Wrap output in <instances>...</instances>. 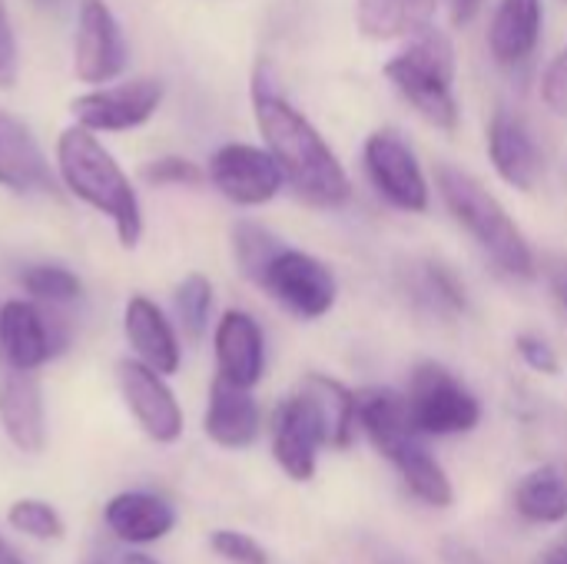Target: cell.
<instances>
[{"mask_svg":"<svg viewBox=\"0 0 567 564\" xmlns=\"http://www.w3.org/2000/svg\"><path fill=\"white\" fill-rule=\"evenodd\" d=\"M252 106H256V123L266 140V150L276 156L296 196L322 209L342 206L352 196V183L339 156L322 140V133L276 90V83H269L266 66L256 70Z\"/></svg>","mask_w":567,"mask_h":564,"instance_id":"6da1fadb","label":"cell"},{"mask_svg":"<svg viewBox=\"0 0 567 564\" xmlns=\"http://www.w3.org/2000/svg\"><path fill=\"white\" fill-rule=\"evenodd\" d=\"M56 170L63 186L86 203L90 209H96L100 216H106L116 229L120 246L133 249L143 236V209L136 199V189L130 183V176L120 170V163L113 160V153L96 140L93 130L73 123L60 133L56 140Z\"/></svg>","mask_w":567,"mask_h":564,"instance_id":"7a4b0ae2","label":"cell"},{"mask_svg":"<svg viewBox=\"0 0 567 564\" xmlns=\"http://www.w3.org/2000/svg\"><path fill=\"white\" fill-rule=\"evenodd\" d=\"M355 402H359L362 432L369 435L375 452L392 462V469L402 475L409 492L432 509H449L455 502L452 479L425 449L422 432L415 429L409 416L405 396H399L395 389L372 386V389L355 392Z\"/></svg>","mask_w":567,"mask_h":564,"instance_id":"3957f363","label":"cell"},{"mask_svg":"<svg viewBox=\"0 0 567 564\" xmlns=\"http://www.w3.org/2000/svg\"><path fill=\"white\" fill-rule=\"evenodd\" d=\"M435 183L439 193L449 206V213L455 216V223L508 273V276H522L532 279L538 273L535 253L525 239V233L518 229V223L508 216V209L498 203L495 193H488L472 173L442 163L435 170Z\"/></svg>","mask_w":567,"mask_h":564,"instance_id":"277c9868","label":"cell"},{"mask_svg":"<svg viewBox=\"0 0 567 564\" xmlns=\"http://www.w3.org/2000/svg\"><path fill=\"white\" fill-rule=\"evenodd\" d=\"M385 76L392 86L412 103V110L439 130L458 126V100H455V47L449 33L429 27L385 63Z\"/></svg>","mask_w":567,"mask_h":564,"instance_id":"5b68a950","label":"cell"},{"mask_svg":"<svg viewBox=\"0 0 567 564\" xmlns=\"http://www.w3.org/2000/svg\"><path fill=\"white\" fill-rule=\"evenodd\" d=\"M405 406L422 435H465L482 422L478 399L442 362L415 366Z\"/></svg>","mask_w":567,"mask_h":564,"instance_id":"8992f818","label":"cell"},{"mask_svg":"<svg viewBox=\"0 0 567 564\" xmlns=\"http://www.w3.org/2000/svg\"><path fill=\"white\" fill-rule=\"evenodd\" d=\"M256 286L266 289L286 312L299 319H322L336 306V296H339L336 273L312 253H302L292 246H282L276 253V259L266 266Z\"/></svg>","mask_w":567,"mask_h":564,"instance_id":"52a82bcc","label":"cell"},{"mask_svg":"<svg viewBox=\"0 0 567 564\" xmlns=\"http://www.w3.org/2000/svg\"><path fill=\"white\" fill-rule=\"evenodd\" d=\"M365 173L375 193L402 213L429 209V180L415 150L395 130H375L365 140Z\"/></svg>","mask_w":567,"mask_h":564,"instance_id":"ba28073f","label":"cell"},{"mask_svg":"<svg viewBox=\"0 0 567 564\" xmlns=\"http://www.w3.org/2000/svg\"><path fill=\"white\" fill-rule=\"evenodd\" d=\"M56 306L43 309L33 299H7L0 306V356L17 366L37 372L66 346V326L53 316Z\"/></svg>","mask_w":567,"mask_h":564,"instance_id":"9c48e42d","label":"cell"},{"mask_svg":"<svg viewBox=\"0 0 567 564\" xmlns=\"http://www.w3.org/2000/svg\"><path fill=\"white\" fill-rule=\"evenodd\" d=\"M159 103L163 83L153 76H136L116 86H93L90 93H80L70 103V113L80 126L93 133H123L153 120Z\"/></svg>","mask_w":567,"mask_h":564,"instance_id":"30bf717a","label":"cell"},{"mask_svg":"<svg viewBox=\"0 0 567 564\" xmlns=\"http://www.w3.org/2000/svg\"><path fill=\"white\" fill-rule=\"evenodd\" d=\"M130 60L120 20L103 0H80L73 37V73L80 83L103 86L123 76Z\"/></svg>","mask_w":567,"mask_h":564,"instance_id":"8fae6325","label":"cell"},{"mask_svg":"<svg viewBox=\"0 0 567 564\" xmlns=\"http://www.w3.org/2000/svg\"><path fill=\"white\" fill-rule=\"evenodd\" d=\"M209 183L236 206H262L279 196L286 176L276 156L252 143H226L213 153Z\"/></svg>","mask_w":567,"mask_h":564,"instance_id":"7c38bea8","label":"cell"},{"mask_svg":"<svg viewBox=\"0 0 567 564\" xmlns=\"http://www.w3.org/2000/svg\"><path fill=\"white\" fill-rule=\"evenodd\" d=\"M116 386L133 419L153 442L169 445L183 435V409L156 369L140 359H123L116 362Z\"/></svg>","mask_w":567,"mask_h":564,"instance_id":"4fadbf2b","label":"cell"},{"mask_svg":"<svg viewBox=\"0 0 567 564\" xmlns=\"http://www.w3.org/2000/svg\"><path fill=\"white\" fill-rule=\"evenodd\" d=\"M322 445H326L322 422L312 402L306 399V392L296 389V396L279 402L272 416V455L292 482H309L316 475Z\"/></svg>","mask_w":567,"mask_h":564,"instance_id":"5bb4252c","label":"cell"},{"mask_svg":"<svg viewBox=\"0 0 567 564\" xmlns=\"http://www.w3.org/2000/svg\"><path fill=\"white\" fill-rule=\"evenodd\" d=\"M0 425L20 452H40L47 442L43 392L37 372L17 369L0 356Z\"/></svg>","mask_w":567,"mask_h":564,"instance_id":"9a60e30c","label":"cell"},{"mask_svg":"<svg viewBox=\"0 0 567 564\" xmlns=\"http://www.w3.org/2000/svg\"><path fill=\"white\" fill-rule=\"evenodd\" d=\"M219 376L252 389L266 372V339L259 322L243 309H226L213 332Z\"/></svg>","mask_w":567,"mask_h":564,"instance_id":"2e32d148","label":"cell"},{"mask_svg":"<svg viewBox=\"0 0 567 564\" xmlns=\"http://www.w3.org/2000/svg\"><path fill=\"white\" fill-rule=\"evenodd\" d=\"M488 156L498 170V176L522 189L532 193L542 180V153L538 143L532 136V130L525 126L522 116L498 110L488 123Z\"/></svg>","mask_w":567,"mask_h":564,"instance_id":"e0dca14e","label":"cell"},{"mask_svg":"<svg viewBox=\"0 0 567 564\" xmlns=\"http://www.w3.org/2000/svg\"><path fill=\"white\" fill-rule=\"evenodd\" d=\"M206 435L219 449H246L259 435V406L246 386H236L223 376L209 386V406L203 419Z\"/></svg>","mask_w":567,"mask_h":564,"instance_id":"ac0fdd59","label":"cell"},{"mask_svg":"<svg viewBox=\"0 0 567 564\" xmlns=\"http://www.w3.org/2000/svg\"><path fill=\"white\" fill-rule=\"evenodd\" d=\"M126 339L140 362L156 369L159 376H173L179 369V339L173 322L163 316V309L146 296H130L123 312Z\"/></svg>","mask_w":567,"mask_h":564,"instance_id":"d6986e66","label":"cell"},{"mask_svg":"<svg viewBox=\"0 0 567 564\" xmlns=\"http://www.w3.org/2000/svg\"><path fill=\"white\" fill-rule=\"evenodd\" d=\"M0 186L10 193L53 189L50 166L30 126L13 113L0 110Z\"/></svg>","mask_w":567,"mask_h":564,"instance_id":"ffe728a7","label":"cell"},{"mask_svg":"<svg viewBox=\"0 0 567 564\" xmlns=\"http://www.w3.org/2000/svg\"><path fill=\"white\" fill-rule=\"evenodd\" d=\"M542 20H545L542 0H502L488 27L492 57L502 66L525 63L542 40Z\"/></svg>","mask_w":567,"mask_h":564,"instance_id":"44dd1931","label":"cell"},{"mask_svg":"<svg viewBox=\"0 0 567 564\" xmlns=\"http://www.w3.org/2000/svg\"><path fill=\"white\" fill-rule=\"evenodd\" d=\"M173 509L150 492H123L106 505V525L120 542L150 545L173 529Z\"/></svg>","mask_w":567,"mask_h":564,"instance_id":"7402d4cb","label":"cell"},{"mask_svg":"<svg viewBox=\"0 0 567 564\" xmlns=\"http://www.w3.org/2000/svg\"><path fill=\"white\" fill-rule=\"evenodd\" d=\"M299 392H306V399L312 402V409L322 422V432H326V445H336V449L352 445L355 425H359L355 392L329 376H319V372H309L302 379Z\"/></svg>","mask_w":567,"mask_h":564,"instance_id":"603a6c76","label":"cell"},{"mask_svg":"<svg viewBox=\"0 0 567 564\" xmlns=\"http://www.w3.org/2000/svg\"><path fill=\"white\" fill-rule=\"evenodd\" d=\"M439 0H359V30L369 40L419 37L432 27Z\"/></svg>","mask_w":567,"mask_h":564,"instance_id":"cb8c5ba5","label":"cell"},{"mask_svg":"<svg viewBox=\"0 0 567 564\" xmlns=\"http://www.w3.org/2000/svg\"><path fill=\"white\" fill-rule=\"evenodd\" d=\"M515 509L535 525H555L567 519V475L558 465L528 472L515 489Z\"/></svg>","mask_w":567,"mask_h":564,"instance_id":"d4e9b609","label":"cell"},{"mask_svg":"<svg viewBox=\"0 0 567 564\" xmlns=\"http://www.w3.org/2000/svg\"><path fill=\"white\" fill-rule=\"evenodd\" d=\"M20 286L33 302H43V306H66V302H76L83 293V283L76 279V273H70L66 266H56V263L23 266Z\"/></svg>","mask_w":567,"mask_h":564,"instance_id":"484cf974","label":"cell"},{"mask_svg":"<svg viewBox=\"0 0 567 564\" xmlns=\"http://www.w3.org/2000/svg\"><path fill=\"white\" fill-rule=\"evenodd\" d=\"M282 249V239L276 233H269L266 226L252 223V219H239L233 226V253L239 263V273L252 283L262 279L266 266L276 259V253Z\"/></svg>","mask_w":567,"mask_h":564,"instance_id":"4316f807","label":"cell"},{"mask_svg":"<svg viewBox=\"0 0 567 564\" xmlns=\"http://www.w3.org/2000/svg\"><path fill=\"white\" fill-rule=\"evenodd\" d=\"M173 309L183 326V332L196 342L209 329V312H213V283L203 273H189L176 293H173Z\"/></svg>","mask_w":567,"mask_h":564,"instance_id":"83f0119b","label":"cell"},{"mask_svg":"<svg viewBox=\"0 0 567 564\" xmlns=\"http://www.w3.org/2000/svg\"><path fill=\"white\" fill-rule=\"evenodd\" d=\"M7 522L40 542H60L63 539V519L56 509H50L47 502H17L7 512Z\"/></svg>","mask_w":567,"mask_h":564,"instance_id":"f1b7e54d","label":"cell"},{"mask_svg":"<svg viewBox=\"0 0 567 564\" xmlns=\"http://www.w3.org/2000/svg\"><path fill=\"white\" fill-rule=\"evenodd\" d=\"M143 180L153 186H199L209 176L186 156H159L143 166Z\"/></svg>","mask_w":567,"mask_h":564,"instance_id":"f546056e","label":"cell"},{"mask_svg":"<svg viewBox=\"0 0 567 564\" xmlns=\"http://www.w3.org/2000/svg\"><path fill=\"white\" fill-rule=\"evenodd\" d=\"M422 293L429 299H435L439 306L452 309V312H462L465 309V286L439 263H429L425 273H422Z\"/></svg>","mask_w":567,"mask_h":564,"instance_id":"4dcf8cb0","label":"cell"},{"mask_svg":"<svg viewBox=\"0 0 567 564\" xmlns=\"http://www.w3.org/2000/svg\"><path fill=\"white\" fill-rule=\"evenodd\" d=\"M209 548L219 558H226V562L233 564H269L266 548L256 539L243 535V532H213L209 535Z\"/></svg>","mask_w":567,"mask_h":564,"instance_id":"1f68e13d","label":"cell"},{"mask_svg":"<svg viewBox=\"0 0 567 564\" xmlns=\"http://www.w3.org/2000/svg\"><path fill=\"white\" fill-rule=\"evenodd\" d=\"M515 349H518V356L525 359L528 369H535V372H542V376H558V372H561L558 352H555L551 342H545L542 336L522 332V336L515 339Z\"/></svg>","mask_w":567,"mask_h":564,"instance_id":"d6a6232c","label":"cell"},{"mask_svg":"<svg viewBox=\"0 0 567 564\" xmlns=\"http://www.w3.org/2000/svg\"><path fill=\"white\" fill-rule=\"evenodd\" d=\"M542 96H545L548 110H555L558 116H567V47L551 60V66L545 70Z\"/></svg>","mask_w":567,"mask_h":564,"instance_id":"836d02e7","label":"cell"},{"mask_svg":"<svg viewBox=\"0 0 567 564\" xmlns=\"http://www.w3.org/2000/svg\"><path fill=\"white\" fill-rule=\"evenodd\" d=\"M13 83H17V40H13L7 3L0 0V90H10Z\"/></svg>","mask_w":567,"mask_h":564,"instance_id":"e575fe53","label":"cell"},{"mask_svg":"<svg viewBox=\"0 0 567 564\" xmlns=\"http://www.w3.org/2000/svg\"><path fill=\"white\" fill-rule=\"evenodd\" d=\"M482 3H485V0H452V20H455L458 27L472 23V20L478 17Z\"/></svg>","mask_w":567,"mask_h":564,"instance_id":"d590c367","label":"cell"},{"mask_svg":"<svg viewBox=\"0 0 567 564\" xmlns=\"http://www.w3.org/2000/svg\"><path fill=\"white\" fill-rule=\"evenodd\" d=\"M548 279H551V286H555L558 299L565 302V309H567V259H555V263L548 266Z\"/></svg>","mask_w":567,"mask_h":564,"instance_id":"8d00e7d4","label":"cell"},{"mask_svg":"<svg viewBox=\"0 0 567 564\" xmlns=\"http://www.w3.org/2000/svg\"><path fill=\"white\" fill-rule=\"evenodd\" d=\"M538 564H567V545H555Z\"/></svg>","mask_w":567,"mask_h":564,"instance_id":"74e56055","label":"cell"},{"mask_svg":"<svg viewBox=\"0 0 567 564\" xmlns=\"http://www.w3.org/2000/svg\"><path fill=\"white\" fill-rule=\"evenodd\" d=\"M0 564H23V562L17 558V552H13L7 542H0Z\"/></svg>","mask_w":567,"mask_h":564,"instance_id":"f35d334b","label":"cell"},{"mask_svg":"<svg viewBox=\"0 0 567 564\" xmlns=\"http://www.w3.org/2000/svg\"><path fill=\"white\" fill-rule=\"evenodd\" d=\"M123 564H159V562H153L150 555H140V552H130V555L123 558Z\"/></svg>","mask_w":567,"mask_h":564,"instance_id":"ab89813d","label":"cell"},{"mask_svg":"<svg viewBox=\"0 0 567 564\" xmlns=\"http://www.w3.org/2000/svg\"><path fill=\"white\" fill-rule=\"evenodd\" d=\"M60 0H33V7H40V10H53Z\"/></svg>","mask_w":567,"mask_h":564,"instance_id":"60d3db41","label":"cell"}]
</instances>
